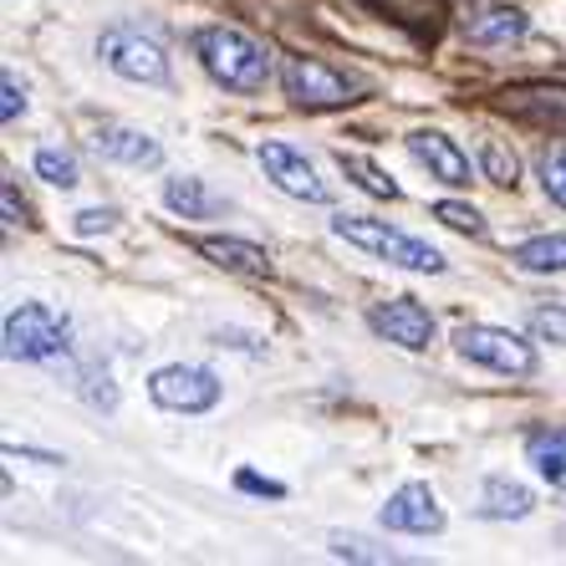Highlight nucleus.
Masks as SVG:
<instances>
[{"mask_svg": "<svg viewBox=\"0 0 566 566\" xmlns=\"http://www.w3.org/2000/svg\"><path fill=\"white\" fill-rule=\"evenodd\" d=\"M337 169H343L347 179L363 189V195H373V199H398V185L378 169V164H368L363 154H347V148H343V154H337Z\"/></svg>", "mask_w": 566, "mask_h": 566, "instance_id": "412c9836", "label": "nucleus"}, {"mask_svg": "<svg viewBox=\"0 0 566 566\" xmlns=\"http://www.w3.org/2000/svg\"><path fill=\"white\" fill-rule=\"evenodd\" d=\"M36 174L46 179V185H56V189H72L82 179L77 158L66 154V148H41V154H36Z\"/></svg>", "mask_w": 566, "mask_h": 566, "instance_id": "5701e85b", "label": "nucleus"}, {"mask_svg": "<svg viewBox=\"0 0 566 566\" xmlns=\"http://www.w3.org/2000/svg\"><path fill=\"white\" fill-rule=\"evenodd\" d=\"M66 337H72V322L46 302H27L6 316V357L15 363H46V357L66 353Z\"/></svg>", "mask_w": 566, "mask_h": 566, "instance_id": "20e7f679", "label": "nucleus"}, {"mask_svg": "<svg viewBox=\"0 0 566 566\" xmlns=\"http://www.w3.org/2000/svg\"><path fill=\"white\" fill-rule=\"evenodd\" d=\"M97 52H103V62L128 82H154V87L169 82V56H164V46H158L154 36H144V31L107 27L103 41H97Z\"/></svg>", "mask_w": 566, "mask_h": 566, "instance_id": "423d86ee", "label": "nucleus"}, {"mask_svg": "<svg viewBox=\"0 0 566 566\" xmlns=\"http://www.w3.org/2000/svg\"><path fill=\"white\" fill-rule=\"evenodd\" d=\"M409 154L419 158L429 174H434L439 185H449V189L470 185V154H464L454 138H444V133H434V128L409 133Z\"/></svg>", "mask_w": 566, "mask_h": 566, "instance_id": "f8f14e48", "label": "nucleus"}, {"mask_svg": "<svg viewBox=\"0 0 566 566\" xmlns=\"http://www.w3.org/2000/svg\"><path fill=\"white\" fill-rule=\"evenodd\" d=\"M368 327L378 332L382 343L394 347H409V353H423L434 343V316L423 312L413 296H394V302H378L368 312Z\"/></svg>", "mask_w": 566, "mask_h": 566, "instance_id": "9d476101", "label": "nucleus"}, {"mask_svg": "<svg viewBox=\"0 0 566 566\" xmlns=\"http://www.w3.org/2000/svg\"><path fill=\"white\" fill-rule=\"evenodd\" d=\"M332 552H337V556H347V562H394V556H388V552H373V546H368V541H347V536H337V541H332Z\"/></svg>", "mask_w": 566, "mask_h": 566, "instance_id": "bb28decb", "label": "nucleus"}, {"mask_svg": "<svg viewBox=\"0 0 566 566\" xmlns=\"http://www.w3.org/2000/svg\"><path fill=\"white\" fill-rule=\"evenodd\" d=\"M373 11L394 15L398 27H409L419 41H434L439 31H444V0H368Z\"/></svg>", "mask_w": 566, "mask_h": 566, "instance_id": "dca6fc26", "label": "nucleus"}, {"mask_svg": "<svg viewBox=\"0 0 566 566\" xmlns=\"http://www.w3.org/2000/svg\"><path fill=\"white\" fill-rule=\"evenodd\" d=\"M531 332L546 337V343L566 347V306H536V312H531Z\"/></svg>", "mask_w": 566, "mask_h": 566, "instance_id": "393cba45", "label": "nucleus"}, {"mask_svg": "<svg viewBox=\"0 0 566 566\" xmlns=\"http://www.w3.org/2000/svg\"><path fill=\"white\" fill-rule=\"evenodd\" d=\"M164 205L174 214H185V220H205V214L220 210V199L205 189V179H169L164 185Z\"/></svg>", "mask_w": 566, "mask_h": 566, "instance_id": "6ab92c4d", "label": "nucleus"}, {"mask_svg": "<svg viewBox=\"0 0 566 566\" xmlns=\"http://www.w3.org/2000/svg\"><path fill=\"white\" fill-rule=\"evenodd\" d=\"M148 398L169 413H205V409L220 403V378L205 373V368L174 363V368H158L154 378H148Z\"/></svg>", "mask_w": 566, "mask_h": 566, "instance_id": "0eeeda50", "label": "nucleus"}, {"mask_svg": "<svg viewBox=\"0 0 566 566\" xmlns=\"http://www.w3.org/2000/svg\"><path fill=\"white\" fill-rule=\"evenodd\" d=\"M505 118L526 123L541 133H566V82H521V87H505L495 97Z\"/></svg>", "mask_w": 566, "mask_h": 566, "instance_id": "6e6552de", "label": "nucleus"}, {"mask_svg": "<svg viewBox=\"0 0 566 566\" xmlns=\"http://www.w3.org/2000/svg\"><path fill=\"white\" fill-rule=\"evenodd\" d=\"M113 224V210H82L77 214V235H97V230H107Z\"/></svg>", "mask_w": 566, "mask_h": 566, "instance_id": "c85d7f7f", "label": "nucleus"}, {"mask_svg": "<svg viewBox=\"0 0 566 566\" xmlns=\"http://www.w3.org/2000/svg\"><path fill=\"white\" fill-rule=\"evenodd\" d=\"M480 169H485L490 185H505V189H511L515 179H521V158H515L511 148L501 144V138H485V148H480Z\"/></svg>", "mask_w": 566, "mask_h": 566, "instance_id": "4be33fe9", "label": "nucleus"}, {"mask_svg": "<svg viewBox=\"0 0 566 566\" xmlns=\"http://www.w3.org/2000/svg\"><path fill=\"white\" fill-rule=\"evenodd\" d=\"M511 261L531 276H562L566 271V235H536L526 245H515Z\"/></svg>", "mask_w": 566, "mask_h": 566, "instance_id": "a211bd4d", "label": "nucleus"}, {"mask_svg": "<svg viewBox=\"0 0 566 566\" xmlns=\"http://www.w3.org/2000/svg\"><path fill=\"white\" fill-rule=\"evenodd\" d=\"M536 169H541V189L566 210V154H546Z\"/></svg>", "mask_w": 566, "mask_h": 566, "instance_id": "a878e982", "label": "nucleus"}, {"mask_svg": "<svg viewBox=\"0 0 566 566\" xmlns=\"http://www.w3.org/2000/svg\"><path fill=\"white\" fill-rule=\"evenodd\" d=\"M454 347L490 373H505V378H536V353H531V343H521V337L505 332V327L464 322V327L454 332Z\"/></svg>", "mask_w": 566, "mask_h": 566, "instance_id": "39448f33", "label": "nucleus"}, {"mask_svg": "<svg viewBox=\"0 0 566 566\" xmlns=\"http://www.w3.org/2000/svg\"><path fill=\"white\" fill-rule=\"evenodd\" d=\"M195 251L205 261H214L220 271H235V276H271V255L251 240H235V235H205L195 240Z\"/></svg>", "mask_w": 566, "mask_h": 566, "instance_id": "ddd939ff", "label": "nucleus"}, {"mask_svg": "<svg viewBox=\"0 0 566 566\" xmlns=\"http://www.w3.org/2000/svg\"><path fill=\"white\" fill-rule=\"evenodd\" d=\"M240 490H255V495H286L276 480H261V474H240Z\"/></svg>", "mask_w": 566, "mask_h": 566, "instance_id": "7c9ffc66", "label": "nucleus"}, {"mask_svg": "<svg viewBox=\"0 0 566 566\" xmlns=\"http://www.w3.org/2000/svg\"><path fill=\"white\" fill-rule=\"evenodd\" d=\"M195 56L220 87H230V93L251 97L271 82V52L235 27H205L195 36Z\"/></svg>", "mask_w": 566, "mask_h": 566, "instance_id": "f257e3e1", "label": "nucleus"}, {"mask_svg": "<svg viewBox=\"0 0 566 566\" xmlns=\"http://www.w3.org/2000/svg\"><path fill=\"white\" fill-rule=\"evenodd\" d=\"M281 87H286V97L296 107H306V113H332V107H347L368 93V82L347 77V72L316 62V56H291V62L281 66Z\"/></svg>", "mask_w": 566, "mask_h": 566, "instance_id": "7ed1b4c3", "label": "nucleus"}, {"mask_svg": "<svg viewBox=\"0 0 566 566\" xmlns=\"http://www.w3.org/2000/svg\"><path fill=\"white\" fill-rule=\"evenodd\" d=\"M382 526L403 536H439L444 531V505L434 501L429 485H398L382 505Z\"/></svg>", "mask_w": 566, "mask_h": 566, "instance_id": "9b49d317", "label": "nucleus"}, {"mask_svg": "<svg viewBox=\"0 0 566 566\" xmlns=\"http://www.w3.org/2000/svg\"><path fill=\"white\" fill-rule=\"evenodd\" d=\"M0 199H6V224H21V220H27V205H15V185H11V179L0 185Z\"/></svg>", "mask_w": 566, "mask_h": 566, "instance_id": "c756f323", "label": "nucleus"}, {"mask_svg": "<svg viewBox=\"0 0 566 566\" xmlns=\"http://www.w3.org/2000/svg\"><path fill=\"white\" fill-rule=\"evenodd\" d=\"M464 36L474 46H511V41L526 36V15L511 11V6H474L464 15Z\"/></svg>", "mask_w": 566, "mask_h": 566, "instance_id": "4468645a", "label": "nucleus"}, {"mask_svg": "<svg viewBox=\"0 0 566 566\" xmlns=\"http://www.w3.org/2000/svg\"><path fill=\"white\" fill-rule=\"evenodd\" d=\"M332 235L347 240V245H357V251H368L373 261L398 265V271H423V276H439V271H444V255H439L434 245H423V240L403 235V230H394L388 220H368V214H337V220H332Z\"/></svg>", "mask_w": 566, "mask_h": 566, "instance_id": "f03ea898", "label": "nucleus"}, {"mask_svg": "<svg viewBox=\"0 0 566 566\" xmlns=\"http://www.w3.org/2000/svg\"><path fill=\"white\" fill-rule=\"evenodd\" d=\"M526 454L552 485H566V434L562 429H541V434L526 439Z\"/></svg>", "mask_w": 566, "mask_h": 566, "instance_id": "aec40b11", "label": "nucleus"}, {"mask_svg": "<svg viewBox=\"0 0 566 566\" xmlns=\"http://www.w3.org/2000/svg\"><path fill=\"white\" fill-rule=\"evenodd\" d=\"M531 505H536V495L521 480H505V474L485 480V495H480V515L485 521H521V515H531Z\"/></svg>", "mask_w": 566, "mask_h": 566, "instance_id": "f3484780", "label": "nucleus"}, {"mask_svg": "<svg viewBox=\"0 0 566 566\" xmlns=\"http://www.w3.org/2000/svg\"><path fill=\"white\" fill-rule=\"evenodd\" d=\"M97 154L113 158V164H128V169H154L164 158V148L138 128H103L97 133Z\"/></svg>", "mask_w": 566, "mask_h": 566, "instance_id": "2eb2a0df", "label": "nucleus"}, {"mask_svg": "<svg viewBox=\"0 0 566 566\" xmlns=\"http://www.w3.org/2000/svg\"><path fill=\"white\" fill-rule=\"evenodd\" d=\"M434 220H444L449 230H460V235H485V220H480V210L474 205H460V199H439L434 205Z\"/></svg>", "mask_w": 566, "mask_h": 566, "instance_id": "b1692460", "label": "nucleus"}, {"mask_svg": "<svg viewBox=\"0 0 566 566\" xmlns=\"http://www.w3.org/2000/svg\"><path fill=\"white\" fill-rule=\"evenodd\" d=\"M261 169H265V179L281 189V195H291V199H306V205H327V185L316 179V169L306 164V154H296L291 144H276V138H265L261 144Z\"/></svg>", "mask_w": 566, "mask_h": 566, "instance_id": "1a4fd4ad", "label": "nucleus"}, {"mask_svg": "<svg viewBox=\"0 0 566 566\" xmlns=\"http://www.w3.org/2000/svg\"><path fill=\"white\" fill-rule=\"evenodd\" d=\"M0 97H6V103H0V118L6 123H15L21 113H27V97H21V87H15L11 72H6V82H0Z\"/></svg>", "mask_w": 566, "mask_h": 566, "instance_id": "cd10ccee", "label": "nucleus"}]
</instances>
